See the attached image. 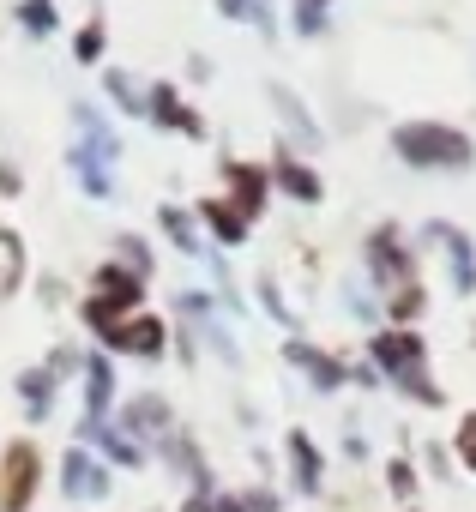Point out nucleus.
I'll return each instance as SVG.
<instances>
[{"label":"nucleus","instance_id":"15","mask_svg":"<svg viewBox=\"0 0 476 512\" xmlns=\"http://www.w3.org/2000/svg\"><path fill=\"white\" fill-rule=\"evenodd\" d=\"M85 434H91V440H103L115 464H139V458H145V452H139V440H127V434H115L109 422H85Z\"/></svg>","mask_w":476,"mask_h":512},{"label":"nucleus","instance_id":"5","mask_svg":"<svg viewBox=\"0 0 476 512\" xmlns=\"http://www.w3.org/2000/svg\"><path fill=\"white\" fill-rule=\"evenodd\" d=\"M103 344H109V350H139V356H157V350H163V326L139 314V320L109 326V332H103Z\"/></svg>","mask_w":476,"mask_h":512},{"label":"nucleus","instance_id":"14","mask_svg":"<svg viewBox=\"0 0 476 512\" xmlns=\"http://www.w3.org/2000/svg\"><path fill=\"white\" fill-rule=\"evenodd\" d=\"M290 362H302V368L314 374V386H326V392H332V386H344V368H338L332 356H320V350H308V344H290Z\"/></svg>","mask_w":476,"mask_h":512},{"label":"nucleus","instance_id":"9","mask_svg":"<svg viewBox=\"0 0 476 512\" xmlns=\"http://www.w3.org/2000/svg\"><path fill=\"white\" fill-rule=\"evenodd\" d=\"M151 115L163 121V127H181V133H199V115L169 91V85H151Z\"/></svg>","mask_w":476,"mask_h":512},{"label":"nucleus","instance_id":"24","mask_svg":"<svg viewBox=\"0 0 476 512\" xmlns=\"http://www.w3.org/2000/svg\"><path fill=\"white\" fill-rule=\"evenodd\" d=\"M458 452H464V464L476 470V416H470V422L458 428Z\"/></svg>","mask_w":476,"mask_h":512},{"label":"nucleus","instance_id":"1","mask_svg":"<svg viewBox=\"0 0 476 512\" xmlns=\"http://www.w3.org/2000/svg\"><path fill=\"white\" fill-rule=\"evenodd\" d=\"M398 157L416 169H464L470 163V139L440 127V121H404L398 127Z\"/></svg>","mask_w":476,"mask_h":512},{"label":"nucleus","instance_id":"17","mask_svg":"<svg viewBox=\"0 0 476 512\" xmlns=\"http://www.w3.org/2000/svg\"><path fill=\"white\" fill-rule=\"evenodd\" d=\"M205 223H211V229H217V241H229V247L248 235V217H242V211H229V205H217V199L205 205Z\"/></svg>","mask_w":476,"mask_h":512},{"label":"nucleus","instance_id":"28","mask_svg":"<svg viewBox=\"0 0 476 512\" xmlns=\"http://www.w3.org/2000/svg\"><path fill=\"white\" fill-rule=\"evenodd\" d=\"M181 512H217V506H211V500H199V494H193V500H187V506H181Z\"/></svg>","mask_w":476,"mask_h":512},{"label":"nucleus","instance_id":"19","mask_svg":"<svg viewBox=\"0 0 476 512\" xmlns=\"http://www.w3.org/2000/svg\"><path fill=\"white\" fill-rule=\"evenodd\" d=\"M19 392H25V404H31V416H43V410H49V398H55V380L31 368V374L19 380Z\"/></svg>","mask_w":476,"mask_h":512},{"label":"nucleus","instance_id":"22","mask_svg":"<svg viewBox=\"0 0 476 512\" xmlns=\"http://www.w3.org/2000/svg\"><path fill=\"white\" fill-rule=\"evenodd\" d=\"M121 260H127V266H133V272H139V278H145V272H151V253H145V247H139V241H133V235H121Z\"/></svg>","mask_w":476,"mask_h":512},{"label":"nucleus","instance_id":"11","mask_svg":"<svg viewBox=\"0 0 476 512\" xmlns=\"http://www.w3.org/2000/svg\"><path fill=\"white\" fill-rule=\"evenodd\" d=\"M229 181H235V193H242V217H254L260 205H266V169H254V163H229Z\"/></svg>","mask_w":476,"mask_h":512},{"label":"nucleus","instance_id":"16","mask_svg":"<svg viewBox=\"0 0 476 512\" xmlns=\"http://www.w3.org/2000/svg\"><path fill=\"white\" fill-rule=\"evenodd\" d=\"M290 452H296V482L314 494L320 488V452H314V440L308 434H290Z\"/></svg>","mask_w":476,"mask_h":512},{"label":"nucleus","instance_id":"4","mask_svg":"<svg viewBox=\"0 0 476 512\" xmlns=\"http://www.w3.org/2000/svg\"><path fill=\"white\" fill-rule=\"evenodd\" d=\"M0 476H7V482H0V506H7V512H25V506H31V488H37V476H43L37 446H31V440H13Z\"/></svg>","mask_w":476,"mask_h":512},{"label":"nucleus","instance_id":"13","mask_svg":"<svg viewBox=\"0 0 476 512\" xmlns=\"http://www.w3.org/2000/svg\"><path fill=\"white\" fill-rule=\"evenodd\" d=\"M272 175H278V187H284V193H296V199H320V175H314V169H302L296 157H284V151H278V169H272Z\"/></svg>","mask_w":476,"mask_h":512},{"label":"nucleus","instance_id":"21","mask_svg":"<svg viewBox=\"0 0 476 512\" xmlns=\"http://www.w3.org/2000/svg\"><path fill=\"white\" fill-rule=\"evenodd\" d=\"M73 55H79V61H103V25H85L79 43H73Z\"/></svg>","mask_w":476,"mask_h":512},{"label":"nucleus","instance_id":"10","mask_svg":"<svg viewBox=\"0 0 476 512\" xmlns=\"http://www.w3.org/2000/svg\"><path fill=\"white\" fill-rule=\"evenodd\" d=\"M19 278H25V247H19V235L7 223H0V302L19 290Z\"/></svg>","mask_w":476,"mask_h":512},{"label":"nucleus","instance_id":"27","mask_svg":"<svg viewBox=\"0 0 476 512\" xmlns=\"http://www.w3.org/2000/svg\"><path fill=\"white\" fill-rule=\"evenodd\" d=\"M0 193H19V169L13 163H0Z\"/></svg>","mask_w":476,"mask_h":512},{"label":"nucleus","instance_id":"7","mask_svg":"<svg viewBox=\"0 0 476 512\" xmlns=\"http://www.w3.org/2000/svg\"><path fill=\"white\" fill-rule=\"evenodd\" d=\"M428 235L446 247V260H452V278H458V290H476V253H470V241H464L452 223H428Z\"/></svg>","mask_w":476,"mask_h":512},{"label":"nucleus","instance_id":"8","mask_svg":"<svg viewBox=\"0 0 476 512\" xmlns=\"http://www.w3.org/2000/svg\"><path fill=\"white\" fill-rule=\"evenodd\" d=\"M368 260H374V272H380L386 284H410V260H404V247H398V235H392V229H374Z\"/></svg>","mask_w":476,"mask_h":512},{"label":"nucleus","instance_id":"25","mask_svg":"<svg viewBox=\"0 0 476 512\" xmlns=\"http://www.w3.org/2000/svg\"><path fill=\"white\" fill-rule=\"evenodd\" d=\"M416 308H422V296H416V290H398V296H392V314H398V320H410Z\"/></svg>","mask_w":476,"mask_h":512},{"label":"nucleus","instance_id":"2","mask_svg":"<svg viewBox=\"0 0 476 512\" xmlns=\"http://www.w3.org/2000/svg\"><path fill=\"white\" fill-rule=\"evenodd\" d=\"M374 362L422 404H440V386H428V368H422V338L416 332H380L374 338Z\"/></svg>","mask_w":476,"mask_h":512},{"label":"nucleus","instance_id":"29","mask_svg":"<svg viewBox=\"0 0 476 512\" xmlns=\"http://www.w3.org/2000/svg\"><path fill=\"white\" fill-rule=\"evenodd\" d=\"M217 512H242V500H229V494H223V500H217Z\"/></svg>","mask_w":476,"mask_h":512},{"label":"nucleus","instance_id":"3","mask_svg":"<svg viewBox=\"0 0 476 512\" xmlns=\"http://www.w3.org/2000/svg\"><path fill=\"white\" fill-rule=\"evenodd\" d=\"M139 296H145V284H139L127 266H103V272H97V296L85 302V326H97V332L121 326V314L139 308Z\"/></svg>","mask_w":476,"mask_h":512},{"label":"nucleus","instance_id":"18","mask_svg":"<svg viewBox=\"0 0 476 512\" xmlns=\"http://www.w3.org/2000/svg\"><path fill=\"white\" fill-rule=\"evenodd\" d=\"M163 229H169V241H175L181 253H199V235H193V217H187L181 205H163Z\"/></svg>","mask_w":476,"mask_h":512},{"label":"nucleus","instance_id":"6","mask_svg":"<svg viewBox=\"0 0 476 512\" xmlns=\"http://www.w3.org/2000/svg\"><path fill=\"white\" fill-rule=\"evenodd\" d=\"M103 494H109L103 464L85 458V452H67V500H103Z\"/></svg>","mask_w":476,"mask_h":512},{"label":"nucleus","instance_id":"12","mask_svg":"<svg viewBox=\"0 0 476 512\" xmlns=\"http://www.w3.org/2000/svg\"><path fill=\"white\" fill-rule=\"evenodd\" d=\"M109 392H115V374H109V362H103V356H91V362H85V398H91V416H85V422H103Z\"/></svg>","mask_w":476,"mask_h":512},{"label":"nucleus","instance_id":"23","mask_svg":"<svg viewBox=\"0 0 476 512\" xmlns=\"http://www.w3.org/2000/svg\"><path fill=\"white\" fill-rule=\"evenodd\" d=\"M109 91H115V103H121V109H139V91H133V79H127V73H109Z\"/></svg>","mask_w":476,"mask_h":512},{"label":"nucleus","instance_id":"26","mask_svg":"<svg viewBox=\"0 0 476 512\" xmlns=\"http://www.w3.org/2000/svg\"><path fill=\"white\" fill-rule=\"evenodd\" d=\"M386 476H392V488H398V494H410V488H416V476H410V464H404V458H392V470H386Z\"/></svg>","mask_w":476,"mask_h":512},{"label":"nucleus","instance_id":"20","mask_svg":"<svg viewBox=\"0 0 476 512\" xmlns=\"http://www.w3.org/2000/svg\"><path fill=\"white\" fill-rule=\"evenodd\" d=\"M19 25L43 37V31H55V7H49V0H25V7H19Z\"/></svg>","mask_w":476,"mask_h":512}]
</instances>
